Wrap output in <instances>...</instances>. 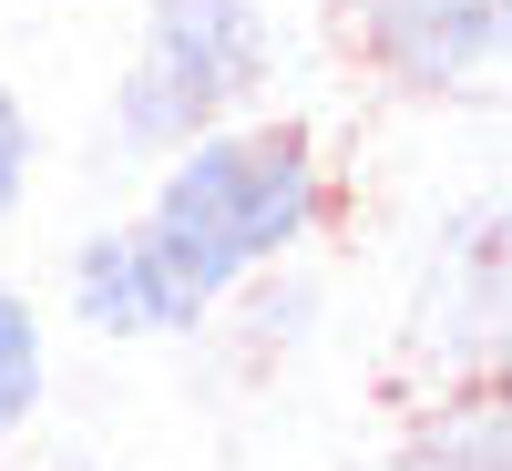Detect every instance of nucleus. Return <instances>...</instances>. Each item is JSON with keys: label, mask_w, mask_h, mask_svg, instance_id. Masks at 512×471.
<instances>
[{"label": "nucleus", "mask_w": 512, "mask_h": 471, "mask_svg": "<svg viewBox=\"0 0 512 471\" xmlns=\"http://www.w3.org/2000/svg\"><path fill=\"white\" fill-rule=\"evenodd\" d=\"M359 52L390 93L472 103V93L502 82L512 0H359Z\"/></svg>", "instance_id": "obj_3"}, {"label": "nucleus", "mask_w": 512, "mask_h": 471, "mask_svg": "<svg viewBox=\"0 0 512 471\" xmlns=\"http://www.w3.org/2000/svg\"><path fill=\"white\" fill-rule=\"evenodd\" d=\"M390 471H512V420H502V379H482V390H461L441 420H420L410 451Z\"/></svg>", "instance_id": "obj_6"}, {"label": "nucleus", "mask_w": 512, "mask_h": 471, "mask_svg": "<svg viewBox=\"0 0 512 471\" xmlns=\"http://www.w3.org/2000/svg\"><path fill=\"white\" fill-rule=\"evenodd\" d=\"M318 226H328V164L308 144V123H236L226 113V123H205V134H185L164 154L154 216L134 236L205 328L236 287L287 267Z\"/></svg>", "instance_id": "obj_1"}, {"label": "nucleus", "mask_w": 512, "mask_h": 471, "mask_svg": "<svg viewBox=\"0 0 512 471\" xmlns=\"http://www.w3.org/2000/svg\"><path fill=\"white\" fill-rule=\"evenodd\" d=\"M21 195H31V113L21 93H0V226L21 216Z\"/></svg>", "instance_id": "obj_8"}, {"label": "nucleus", "mask_w": 512, "mask_h": 471, "mask_svg": "<svg viewBox=\"0 0 512 471\" xmlns=\"http://www.w3.org/2000/svg\"><path fill=\"white\" fill-rule=\"evenodd\" d=\"M72 318L93 338H195V308L164 287L134 226H103L72 246Z\"/></svg>", "instance_id": "obj_5"}, {"label": "nucleus", "mask_w": 512, "mask_h": 471, "mask_svg": "<svg viewBox=\"0 0 512 471\" xmlns=\"http://www.w3.org/2000/svg\"><path fill=\"white\" fill-rule=\"evenodd\" d=\"M267 72H277L267 0H154L144 52H134V72H123V93H113V144L154 164L185 134L226 123Z\"/></svg>", "instance_id": "obj_2"}, {"label": "nucleus", "mask_w": 512, "mask_h": 471, "mask_svg": "<svg viewBox=\"0 0 512 471\" xmlns=\"http://www.w3.org/2000/svg\"><path fill=\"white\" fill-rule=\"evenodd\" d=\"M41 390H52V349H41V318H31V297H21V287H0V441H21V431H31Z\"/></svg>", "instance_id": "obj_7"}, {"label": "nucleus", "mask_w": 512, "mask_h": 471, "mask_svg": "<svg viewBox=\"0 0 512 471\" xmlns=\"http://www.w3.org/2000/svg\"><path fill=\"white\" fill-rule=\"evenodd\" d=\"M420 318H431V349L461 379H502V205H482V216L451 226Z\"/></svg>", "instance_id": "obj_4"}]
</instances>
